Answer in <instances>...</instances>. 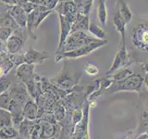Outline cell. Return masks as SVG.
Wrapping results in <instances>:
<instances>
[{"mask_svg": "<svg viewBox=\"0 0 148 139\" xmlns=\"http://www.w3.org/2000/svg\"><path fill=\"white\" fill-rule=\"evenodd\" d=\"M143 70L145 73H148V61L143 63Z\"/></svg>", "mask_w": 148, "mask_h": 139, "instance_id": "d590c367", "label": "cell"}, {"mask_svg": "<svg viewBox=\"0 0 148 139\" xmlns=\"http://www.w3.org/2000/svg\"><path fill=\"white\" fill-rule=\"evenodd\" d=\"M79 79H80V76H78V77L71 76L68 71H65V67H64L62 72H60L58 75L54 77L53 79H50V80H51V83H54V85L60 86L61 89L62 88L69 89V88H72L77 85V83L79 82Z\"/></svg>", "mask_w": 148, "mask_h": 139, "instance_id": "5b68a950", "label": "cell"}, {"mask_svg": "<svg viewBox=\"0 0 148 139\" xmlns=\"http://www.w3.org/2000/svg\"><path fill=\"white\" fill-rule=\"evenodd\" d=\"M30 139H43V130L39 122H35L34 128L32 130Z\"/></svg>", "mask_w": 148, "mask_h": 139, "instance_id": "4316f807", "label": "cell"}, {"mask_svg": "<svg viewBox=\"0 0 148 139\" xmlns=\"http://www.w3.org/2000/svg\"><path fill=\"white\" fill-rule=\"evenodd\" d=\"M39 123L42 126V130H43V139H47L50 137H54L56 134V126L52 122H47L45 119H39Z\"/></svg>", "mask_w": 148, "mask_h": 139, "instance_id": "ac0fdd59", "label": "cell"}, {"mask_svg": "<svg viewBox=\"0 0 148 139\" xmlns=\"http://www.w3.org/2000/svg\"><path fill=\"white\" fill-rule=\"evenodd\" d=\"M13 32V30L8 29V28H0V40L7 42V40L10 37Z\"/></svg>", "mask_w": 148, "mask_h": 139, "instance_id": "1f68e13d", "label": "cell"}, {"mask_svg": "<svg viewBox=\"0 0 148 139\" xmlns=\"http://www.w3.org/2000/svg\"><path fill=\"white\" fill-rule=\"evenodd\" d=\"M0 28H8V29H11L13 31H15L20 27L18 26L15 21L13 20L10 14L7 12L6 14H4V15L0 17Z\"/></svg>", "mask_w": 148, "mask_h": 139, "instance_id": "44dd1931", "label": "cell"}, {"mask_svg": "<svg viewBox=\"0 0 148 139\" xmlns=\"http://www.w3.org/2000/svg\"><path fill=\"white\" fill-rule=\"evenodd\" d=\"M34 64L22 63L20 66H18L16 69V77L21 82L26 83L34 77Z\"/></svg>", "mask_w": 148, "mask_h": 139, "instance_id": "7c38bea8", "label": "cell"}, {"mask_svg": "<svg viewBox=\"0 0 148 139\" xmlns=\"http://www.w3.org/2000/svg\"><path fill=\"white\" fill-rule=\"evenodd\" d=\"M143 83H145V85H146L147 89H148V73H146V74H145V78H143Z\"/></svg>", "mask_w": 148, "mask_h": 139, "instance_id": "8d00e7d4", "label": "cell"}, {"mask_svg": "<svg viewBox=\"0 0 148 139\" xmlns=\"http://www.w3.org/2000/svg\"><path fill=\"white\" fill-rule=\"evenodd\" d=\"M86 1H88V2H89V3H91V4H92V3H94V0H86Z\"/></svg>", "mask_w": 148, "mask_h": 139, "instance_id": "f35d334b", "label": "cell"}, {"mask_svg": "<svg viewBox=\"0 0 148 139\" xmlns=\"http://www.w3.org/2000/svg\"><path fill=\"white\" fill-rule=\"evenodd\" d=\"M22 113L26 120H34L39 119V107L34 99H29L23 106Z\"/></svg>", "mask_w": 148, "mask_h": 139, "instance_id": "5bb4252c", "label": "cell"}, {"mask_svg": "<svg viewBox=\"0 0 148 139\" xmlns=\"http://www.w3.org/2000/svg\"><path fill=\"white\" fill-rule=\"evenodd\" d=\"M14 34L7 40V48L9 54H17L24 45L25 38H22V28H18L13 32Z\"/></svg>", "mask_w": 148, "mask_h": 139, "instance_id": "9c48e42d", "label": "cell"}, {"mask_svg": "<svg viewBox=\"0 0 148 139\" xmlns=\"http://www.w3.org/2000/svg\"><path fill=\"white\" fill-rule=\"evenodd\" d=\"M10 83H11L10 80H7V79L0 81V94L8 91L9 89V87H10Z\"/></svg>", "mask_w": 148, "mask_h": 139, "instance_id": "d6a6232c", "label": "cell"}, {"mask_svg": "<svg viewBox=\"0 0 148 139\" xmlns=\"http://www.w3.org/2000/svg\"><path fill=\"white\" fill-rule=\"evenodd\" d=\"M18 136V132L12 125L4 127L0 130V139H16Z\"/></svg>", "mask_w": 148, "mask_h": 139, "instance_id": "603a6c76", "label": "cell"}, {"mask_svg": "<svg viewBox=\"0 0 148 139\" xmlns=\"http://www.w3.org/2000/svg\"><path fill=\"white\" fill-rule=\"evenodd\" d=\"M34 124H35V122L34 120H29L26 119H24V120L20 124L18 134L21 136L22 139H30L32 130L34 128Z\"/></svg>", "mask_w": 148, "mask_h": 139, "instance_id": "d6986e66", "label": "cell"}, {"mask_svg": "<svg viewBox=\"0 0 148 139\" xmlns=\"http://www.w3.org/2000/svg\"><path fill=\"white\" fill-rule=\"evenodd\" d=\"M8 58L10 60V62L15 65V66H20L21 64L22 63H25V60H24V56L23 55H18L17 54H9L8 56Z\"/></svg>", "mask_w": 148, "mask_h": 139, "instance_id": "f1b7e54d", "label": "cell"}, {"mask_svg": "<svg viewBox=\"0 0 148 139\" xmlns=\"http://www.w3.org/2000/svg\"><path fill=\"white\" fill-rule=\"evenodd\" d=\"M118 7H119L118 13L122 18V20L126 22V24H128V23L131 22L132 19V13L131 11V9H130L127 3L124 0H118Z\"/></svg>", "mask_w": 148, "mask_h": 139, "instance_id": "e0dca14e", "label": "cell"}, {"mask_svg": "<svg viewBox=\"0 0 148 139\" xmlns=\"http://www.w3.org/2000/svg\"><path fill=\"white\" fill-rule=\"evenodd\" d=\"M56 10L58 11V14L63 15L67 19V21L72 24L75 21L77 15H78V9L75 3L73 1L69 2H58L57 7L55 8Z\"/></svg>", "mask_w": 148, "mask_h": 139, "instance_id": "8992f818", "label": "cell"}, {"mask_svg": "<svg viewBox=\"0 0 148 139\" xmlns=\"http://www.w3.org/2000/svg\"><path fill=\"white\" fill-rule=\"evenodd\" d=\"M108 41L106 40H99L97 42H94L87 45L82 46L80 48H77L75 50L68 51V52H63L59 54H56V62H58L61 59H73V58H79L82 57H85V56L91 54L94 52L97 48L101 47L105 45H106Z\"/></svg>", "mask_w": 148, "mask_h": 139, "instance_id": "3957f363", "label": "cell"}, {"mask_svg": "<svg viewBox=\"0 0 148 139\" xmlns=\"http://www.w3.org/2000/svg\"><path fill=\"white\" fill-rule=\"evenodd\" d=\"M133 74V71L129 67H125L119 70L118 72H114L113 74L108 77L109 80H111L113 83L114 82H120V81H123L125 79L129 78L130 76H132Z\"/></svg>", "mask_w": 148, "mask_h": 139, "instance_id": "ffe728a7", "label": "cell"}, {"mask_svg": "<svg viewBox=\"0 0 148 139\" xmlns=\"http://www.w3.org/2000/svg\"><path fill=\"white\" fill-rule=\"evenodd\" d=\"M113 24L116 28L120 36H121V43H120V45L126 46V39H125V32H126V22H125L122 18L119 16V14L117 12L113 17Z\"/></svg>", "mask_w": 148, "mask_h": 139, "instance_id": "2e32d148", "label": "cell"}, {"mask_svg": "<svg viewBox=\"0 0 148 139\" xmlns=\"http://www.w3.org/2000/svg\"><path fill=\"white\" fill-rule=\"evenodd\" d=\"M11 103V97L9 96L8 90L0 94V109L8 110Z\"/></svg>", "mask_w": 148, "mask_h": 139, "instance_id": "484cf974", "label": "cell"}, {"mask_svg": "<svg viewBox=\"0 0 148 139\" xmlns=\"http://www.w3.org/2000/svg\"><path fill=\"white\" fill-rule=\"evenodd\" d=\"M24 56L25 63L28 64H42L45 59L49 58V55L45 51H37L34 48H31L23 55Z\"/></svg>", "mask_w": 148, "mask_h": 139, "instance_id": "8fae6325", "label": "cell"}, {"mask_svg": "<svg viewBox=\"0 0 148 139\" xmlns=\"http://www.w3.org/2000/svg\"><path fill=\"white\" fill-rule=\"evenodd\" d=\"M89 29V16L82 15L78 13L75 21L71 24V34L74 32H86Z\"/></svg>", "mask_w": 148, "mask_h": 139, "instance_id": "9a60e30c", "label": "cell"}, {"mask_svg": "<svg viewBox=\"0 0 148 139\" xmlns=\"http://www.w3.org/2000/svg\"><path fill=\"white\" fill-rule=\"evenodd\" d=\"M128 60H129V57H128L126 46L119 45V51L115 55L113 63L111 65V67L109 68L108 71L106 72V75H111V74H113L114 72H117L118 70L127 67L128 66L127 64H129Z\"/></svg>", "mask_w": 148, "mask_h": 139, "instance_id": "52a82bcc", "label": "cell"}, {"mask_svg": "<svg viewBox=\"0 0 148 139\" xmlns=\"http://www.w3.org/2000/svg\"><path fill=\"white\" fill-rule=\"evenodd\" d=\"M143 83V78L140 74H132V76L120 82H114L108 90L106 91V95L113 94L119 91H134L140 92Z\"/></svg>", "mask_w": 148, "mask_h": 139, "instance_id": "6da1fadb", "label": "cell"}, {"mask_svg": "<svg viewBox=\"0 0 148 139\" xmlns=\"http://www.w3.org/2000/svg\"><path fill=\"white\" fill-rule=\"evenodd\" d=\"M10 7H8V6H5V5L0 4V17L4 14H6L7 12H8V9Z\"/></svg>", "mask_w": 148, "mask_h": 139, "instance_id": "836d02e7", "label": "cell"}, {"mask_svg": "<svg viewBox=\"0 0 148 139\" xmlns=\"http://www.w3.org/2000/svg\"><path fill=\"white\" fill-rule=\"evenodd\" d=\"M126 139H130V138H126Z\"/></svg>", "mask_w": 148, "mask_h": 139, "instance_id": "b9f144b4", "label": "cell"}, {"mask_svg": "<svg viewBox=\"0 0 148 139\" xmlns=\"http://www.w3.org/2000/svg\"><path fill=\"white\" fill-rule=\"evenodd\" d=\"M82 111L80 109H77L73 111V114H72V122H73V125L74 127L81 122L82 120Z\"/></svg>", "mask_w": 148, "mask_h": 139, "instance_id": "4dcf8cb0", "label": "cell"}, {"mask_svg": "<svg viewBox=\"0 0 148 139\" xmlns=\"http://www.w3.org/2000/svg\"><path fill=\"white\" fill-rule=\"evenodd\" d=\"M9 96H10L11 99L16 101L18 104H25L26 102L29 100V93H28L26 85L24 83H18L12 87H9Z\"/></svg>", "mask_w": 148, "mask_h": 139, "instance_id": "ba28073f", "label": "cell"}, {"mask_svg": "<svg viewBox=\"0 0 148 139\" xmlns=\"http://www.w3.org/2000/svg\"><path fill=\"white\" fill-rule=\"evenodd\" d=\"M94 37L99 40H105L106 38V32L96 24L95 22H91L89 24V29H88Z\"/></svg>", "mask_w": 148, "mask_h": 139, "instance_id": "cb8c5ba5", "label": "cell"}, {"mask_svg": "<svg viewBox=\"0 0 148 139\" xmlns=\"http://www.w3.org/2000/svg\"><path fill=\"white\" fill-rule=\"evenodd\" d=\"M53 109H55L54 114H53L55 120H59V122L62 120L65 117V109L63 108V106L61 104H58L57 106H55Z\"/></svg>", "mask_w": 148, "mask_h": 139, "instance_id": "83f0119b", "label": "cell"}, {"mask_svg": "<svg viewBox=\"0 0 148 139\" xmlns=\"http://www.w3.org/2000/svg\"><path fill=\"white\" fill-rule=\"evenodd\" d=\"M97 2H106V0H97Z\"/></svg>", "mask_w": 148, "mask_h": 139, "instance_id": "ab89813d", "label": "cell"}, {"mask_svg": "<svg viewBox=\"0 0 148 139\" xmlns=\"http://www.w3.org/2000/svg\"><path fill=\"white\" fill-rule=\"evenodd\" d=\"M58 18L60 22V37H59L58 46L57 48V54L62 52L65 42H66L68 36L69 35L71 31V24L67 21V19L63 15H60V14H58Z\"/></svg>", "mask_w": 148, "mask_h": 139, "instance_id": "30bf717a", "label": "cell"}, {"mask_svg": "<svg viewBox=\"0 0 148 139\" xmlns=\"http://www.w3.org/2000/svg\"><path fill=\"white\" fill-rule=\"evenodd\" d=\"M97 41H99V39L88 35L85 32L80 31V32H71V34H69L66 42H65V45L63 46L61 53L75 50L77 48L82 47V46L87 45L91 43H94V42H97Z\"/></svg>", "mask_w": 148, "mask_h": 139, "instance_id": "7a4b0ae2", "label": "cell"}, {"mask_svg": "<svg viewBox=\"0 0 148 139\" xmlns=\"http://www.w3.org/2000/svg\"><path fill=\"white\" fill-rule=\"evenodd\" d=\"M1 1L7 5H14L16 3L17 0H1Z\"/></svg>", "mask_w": 148, "mask_h": 139, "instance_id": "e575fe53", "label": "cell"}, {"mask_svg": "<svg viewBox=\"0 0 148 139\" xmlns=\"http://www.w3.org/2000/svg\"><path fill=\"white\" fill-rule=\"evenodd\" d=\"M12 125L11 113L8 110L0 109V130L4 127Z\"/></svg>", "mask_w": 148, "mask_h": 139, "instance_id": "d4e9b609", "label": "cell"}, {"mask_svg": "<svg viewBox=\"0 0 148 139\" xmlns=\"http://www.w3.org/2000/svg\"><path fill=\"white\" fill-rule=\"evenodd\" d=\"M132 45L136 48L148 52V22L138 24L132 32Z\"/></svg>", "mask_w": 148, "mask_h": 139, "instance_id": "277c9868", "label": "cell"}, {"mask_svg": "<svg viewBox=\"0 0 148 139\" xmlns=\"http://www.w3.org/2000/svg\"><path fill=\"white\" fill-rule=\"evenodd\" d=\"M97 20L100 22L102 27H105L108 21V9L106 2H97Z\"/></svg>", "mask_w": 148, "mask_h": 139, "instance_id": "7402d4cb", "label": "cell"}, {"mask_svg": "<svg viewBox=\"0 0 148 139\" xmlns=\"http://www.w3.org/2000/svg\"><path fill=\"white\" fill-rule=\"evenodd\" d=\"M8 13L13 18V20L20 28H25L27 26V13L23 10V8L17 5L11 6L8 9Z\"/></svg>", "mask_w": 148, "mask_h": 139, "instance_id": "4fadbf2b", "label": "cell"}, {"mask_svg": "<svg viewBox=\"0 0 148 139\" xmlns=\"http://www.w3.org/2000/svg\"><path fill=\"white\" fill-rule=\"evenodd\" d=\"M69 1H74V0H59V2H69Z\"/></svg>", "mask_w": 148, "mask_h": 139, "instance_id": "74e56055", "label": "cell"}, {"mask_svg": "<svg viewBox=\"0 0 148 139\" xmlns=\"http://www.w3.org/2000/svg\"><path fill=\"white\" fill-rule=\"evenodd\" d=\"M84 72L88 74V75L95 76L97 75L99 73V69L97 68L95 65L94 64H89L88 63L86 66L84 67Z\"/></svg>", "mask_w": 148, "mask_h": 139, "instance_id": "f546056e", "label": "cell"}, {"mask_svg": "<svg viewBox=\"0 0 148 139\" xmlns=\"http://www.w3.org/2000/svg\"><path fill=\"white\" fill-rule=\"evenodd\" d=\"M47 139H58V138H56V137H50V138H47Z\"/></svg>", "mask_w": 148, "mask_h": 139, "instance_id": "60d3db41", "label": "cell"}]
</instances>
